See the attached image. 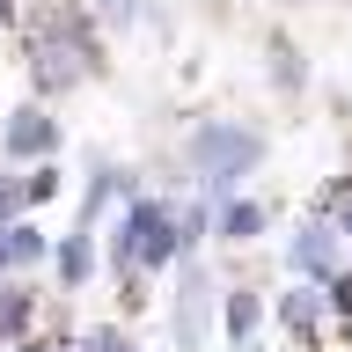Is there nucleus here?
Listing matches in <instances>:
<instances>
[{
	"instance_id": "nucleus-3",
	"label": "nucleus",
	"mask_w": 352,
	"mask_h": 352,
	"mask_svg": "<svg viewBox=\"0 0 352 352\" xmlns=\"http://www.w3.org/2000/svg\"><path fill=\"white\" fill-rule=\"evenodd\" d=\"M184 257V242H176V206L162 198H132L118 228H110V264H118V279H154V272H169Z\"/></svg>"
},
{
	"instance_id": "nucleus-2",
	"label": "nucleus",
	"mask_w": 352,
	"mask_h": 352,
	"mask_svg": "<svg viewBox=\"0 0 352 352\" xmlns=\"http://www.w3.org/2000/svg\"><path fill=\"white\" fill-rule=\"evenodd\" d=\"M264 162V132L235 125V118H206L191 132V169H198V198L206 206H228L242 198V176Z\"/></svg>"
},
{
	"instance_id": "nucleus-9",
	"label": "nucleus",
	"mask_w": 352,
	"mask_h": 352,
	"mask_svg": "<svg viewBox=\"0 0 352 352\" xmlns=\"http://www.w3.org/2000/svg\"><path fill=\"white\" fill-rule=\"evenodd\" d=\"M52 272H59V286H66V294H81V286L96 279V235H88V228L59 235V250H52Z\"/></svg>"
},
{
	"instance_id": "nucleus-1",
	"label": "nucleus",
	"mask_w": 352,
	"mask_h": 352,
	"mask_svg": "<svg viewBox=\"0 0 352 352\" xmlns=\"http://www.w3.org/2000/svg\"><path fill=\"white\" fill-rule=\"evenodd\" d=\"M88 74H103V44L88 8H37L30 15V81L37 96H66Z\"/></svg>"
},
{
	"instance_id": "nucleus-12",
	"label": "nucleus",
	"mask_w": 352,
	"mask_h": 352,
	"mask_svg": "<svg viewBox=\"0 0 352 352\" xmlns=\"http://www.w3.org/2000/svg\"><path fill=\"white\" fill-rule=\"evenodd\" d=\"M15 184H22V206H52L66 191V169L59 162H37V169H15Z\"/></svg>"
},
{
	"instance_id": "nucleus-17",
	"label": "nucleus",
	"mask_w": 352,
	"mask_h": 352,
	"mask_svg": "<svg viewBox=\"0 0 352 352\" xmlns=\"http://www.w3.org/2000/svg\"><path fill=\"white\" fill-rule=\"evenodd\" d=\"M88 15H103V22L125 30V22H140V0H88Z\"/></svg>"
},
{
	"instance_id": "nucleus-16",
	"label": "nucleus",
	"mask_w": 352,
	"mask_h": 352,
	"mask_svg": "<svg viewBox=\"0 0 352 352\" xmlns=\"http://www.w3.org/2000/svg\"><path fill=\"white\" fill-rule=\"evenodd\" d=\"M81 352H140V345L125 338V323H96V330L81 338Z\"/></svg>"
},
{
	"instance_id": "nucleus-6",
	"label": "nucleus",
	"mask_w": 352,
	"mask_h": 352,
	"mask_svg": "<svg viewBox=\"0 0 352 352\" xmlns=\"http://www.w3.org/2000/svg\"><path fill=\"white\" fill-rule=\"evenodd\" d=\"M206 308H213V279H206L198 257H184V286H176V338H184V345L206 338Z\"/></svg>"
},
{
	"instance_id": "nucleus-19",
	"label": "nucleus",
	"mask_w": 352,
	"mask_h": 352,
	"mask_svg": "<svg viewBox=\"0 0 352 352\" xmlns=\"http://www.w3.org/2000/svg\"><path fill=\"white\" fill-rule=\"evenodd\" d=\"M0 272H15V250H8V228H0Z\"/></svg>"
},
{
	"instance_id": "nucleus-10",
	"label": "nucleus",
	"mask_w": 352,
	"mask_h": 352,
	"mask_svg": "<svg viewBox=\"0 0 352 352\" xmlns=\"http://www.w3.org/2000/svg\"><path fill=\"white\" fill-rule=\"evenodd\" d=\"M30 323H37V294H30L22 279H8L0 286V345H22Z\"/></svg>"
},
{
	"instance_id": "nucleus-13",
	"label": "nucleus",
	"mask_w": 352,
	"mask_h": 352,
	"mask_svg": "<svg viewBox=\"0 0 352 352\" xmlns=\"http://www.w3.org/2000/svg\"><path fill=\"white\" fill-rule=\"evenodd\" d=\"M8 250H15V272H30V264L52 257V235H44L37 220H15V228H8Z\"/></svg>"
},
{
	"instance_id": "nucleus-7",
	"label": "nucleus",
	"mask_w": 352,
	"mask_h": 352,
	"mask_svg": "<svg viewBox=\"0 0 352 352\" xmlns=\"http://www.w3.org/2000/svg\"><path fill=\"white\" fill-rule=\"evenodd\" d=\"M220 323H228V345H235V352H257L264 294H257V286H228V301H220Z\"/></svg>"
},
{
	"instance_id": "nucleus-4",
	"label": "nucleus",
	"mask_w": 352,
	"mask_h": 352,
	"mask_svg": "<svg viewBox=\"0 0 352 352\" xmlns=\"http://www.w3.org/2000/svg\"><path fill=\"white\" fill-rule=\"evenodd\" d=\"M0 147H8V162L37 169V162H52V154H59V118H44L37 103H22L15 118L0 125Z\"/></svg>"
},
{
	"instance_id": "nucleus-18",
	"label": "nucleus",
	"mask_w": 352,
	"mask_h": 352,
	"mask_svg": "<svg viewBox=\"0 0 352 352\" xmlns=\"http://www.w3.org/2000/svg\"><path fill=\"white\" fill-rule=\"evenodd\" d=\"M15 213H22V184L15 169H0V228H15Z\"/></svg>"
},
{
	"instance_id": "nucleus-21",
	"label": "nucleus",
	"mask_w": 352,
	"mask_h": 352,
	"mask_svg": "<svg viewBox=\"0 0 352 352\" xmlns=\"http://www.w3.org/2000/svg\"><path fill=\"white\" fill-rule=\"evenodd\" d=\"M0 22H15V0H0Z\"/></svg>"
},
{
	"instance_id": "nucleus-5",
	"label": "nucleus",
	"mask_w": 352,
	"mask_h": 352,
	"mask_svg": "<svg viewBox=\"0 0 352 352\" xmlns=\"http://www.w3.org/2000/svg\"><path fill=\"white\" fill-rule=\"evenodd\" d=\"M286 264L330 286V279H338V220H301L294 242H286Z\"/></svg>"
},
{
	"instance_id": "nucleus-14",
	"label": "nucleus",
	"mask_w": 352,
	"mask_h": 352,
	"mask_svg": "<svg viewBox=\"0 0 352 352\" xmlns=\"http://www.w3.org/2000/svg\"><path fill=\"white\" fill-rule=\"evenodd\" d=\"M206 228H213V206H206V198H191V206H176V242H184V257H198V242H206Z\"/></svg>"
},
{
	"instance_id": "nucleus-11",
	"label": "nucleus",
	"mask_w": 352,
	"mask_h": 352,
	"mask_svg": "<svg viewBox=\"0 0 352 352\" xmlns=\"http://www.w3.org/2000/svg\"><path fill=\"white\" fill-rule=\"evenodd\" d=\"M323 294H308V286H294V294H279V301H272V316H279V330L286 338H308V330L323 323Z\"/></svg>"
},
{
	"instance_id": "nucleus-8",
	"label": "nucleus",
	"mask_w": 352,
	"mask_h": 352,
	"mask_svg": "<svg viewBox=\"0 0 352 352\" xmlns=\"http://www.w3.org/2000/svg\"><path fill=\"white\" fill-rule=\"evenodd\" d=\"M264 228H272V206H264V198H228V206H213V235L220 242H257Z\"/></svg>"
},
{
	"instance_id": "nucleus-20",
	"label": "nucleus",
	"mask_w": 352,
	"mask_h": 352,
	"mask_svg": "<svg viewBox=\"0 0 352 352\" xmlns=\"http://www.w3.org/2000/svg\"><path fill=\"white\" fill-rule=\"evenodd\" d=\"M15 352H59V345H44V338H22V345Z\"/></svg>"
},
{
	"instance_id": "nucleus-15",
	"label": "nucleus",
	"mask_w": 352,
	"mask_h": 352,
	"mask_svg": "<svg viewBox=\"0 0 352 352\" xmlns=\"http://www.w3.org/2000/svg\"><path fill=\"white\" fill-rule=\"evenodd\" d=\"M272 74H279V88H286V96L301 88V52H294L286 37H272Z\"/></svg>"
}]
</instances>
